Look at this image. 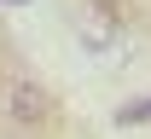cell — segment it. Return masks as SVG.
I'll use <instances>...</instances> for the list:
<instances>
[{
    "mask_svg": "<svg viewBox=\"0 0 151 139\" xmlns=\"http://www.w3.org/2000/svg\"><path fill=\"white\" fill-rule=\"evenodd\" d=\"M145 116H151V104H122V110H116L122 128H134V122H145Z\"/></svg>",
    "mask_w": 151,
    "mask_h": 139,
    "instance_id": "obj_2",
    "label": "cell"
},
{
    "mask_svg": "<svg viewBox=\"0 0 151 139\" xmlns=\"http://www.w3.org/2000/svg\"><path fill=\"white\" fill-rule=\"evenodd\" d=\"M0 104H6V116L18 122V128H41L47 122V93H41V81H12L6 93H0Z\"/></svg>",
    "mask_w": 151,
    "mask_h": 139,
    "instance_id": "obj_1",
    "label": "cell"
}]
</instances>
